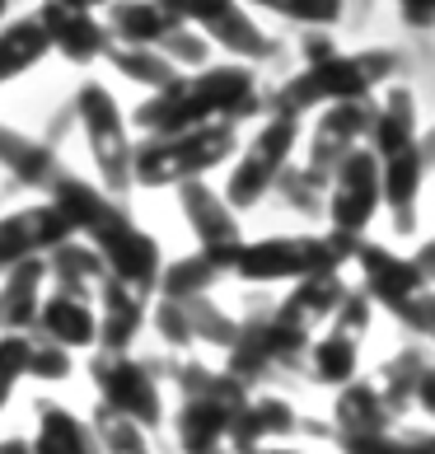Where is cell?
Segmentation results:
<instances>
[{"mask_svg": "<svg viewBox=\"0 0 435 454\" xmlns=\"http://www.w3.org/2000/svg\"><path fill=\"white\" fill-rule=\"evenodd\" d=\"M412 262H416V267H422V277H435V244L426 248V254H422V258H412Z\"/></svg>", "mask_w": 435, "mask_h": 454, "instance_id": "27", "label": "cell"}, {"mask_svg": "<svg viewBox=\"0 0 435 454\" xmlns=\"http://www.w3.org/2000/svg\"><path fill=\"white\" fill-rule=\"evenodd\" d=\"M375 150L384 155V174H379V197L389 201L393 225L412 230V207L422 192V150H416V127H412V98L403 90L389 94L379 122H375Z\"/></svg>", "mask_w": 435, "mask_h": 454, "instance_id": "3", "label": "cell"}, {"mask_svg": "<svg viewBox=\"0 0 435 454\" xmlns=\"http://www.w3.org/2000/svg\"><path fill=\"white\" fill-rule=\"evenodd\" d=\"M75 234V221L66 207H28L0 221V272L19 258H33L43 248H61Z\"/></svg>", "mask_w": 435, "mask_h": 454, "instance_id": "11", "label": "cell"}, {"mask_svg": "<svg viewBox=\"0 0 435 454\" xmlns=\"http://www.w3.org/2000/svg\"><path fill=\"white\" fill-rule=\"evenodd\" d=\"M5 5H10V0H0V14H5Z\"/></svg>", "mask_w": 435, "mask_h": 454, "instance_id": "29", "label": "cell"}, {"mask_svg": "<svg viewBox=\"0 0 435 454\" xmlns=\"http://www.w3.org/2000/svg\"><path fill=\"white\" fill-rule=\"evenodd\" d=\"M403 5V20L412 28H431L435 24V0H398Z\"/></svg>", "mask_w": 435, "mask_h": 454, "instance_id": "26", "label": "cell"}, {"mask_svg": "<svg viewBox=\"0 0 435 454\" xmlns=\"http://www.w3.org/2000/svg\"><path fill=\"white\" fill-rule=\"evenodd\" d=\"M113 24H117V38H122V43L145 47V43H164L183 20H174L159 0H141V5H117Z\"/></svg>", "mask_w": 435, "mask_h": 454, "instance_id": "19", "label": "cell"}, {"mask_svg": "<svg viewBox=\"0 0 435 454\" xmlns=\"http://www.w3.org/2000/svg\"><path fill=\"white\" fill-rule=\"evenodd\" d=\"M47 52H52V43H47V28L38 14H28V20H14L0 28V85L14 75L33 71Z\"/></svg>", "mask_w": 435, "mask_h": 454, "instance_id": "18", "label": "cell"}, {"mask_svg": "<svg viewBox=\"0 0 435 454\" xmlns=\"http://www.w3.org/2000/svg\"><path fill=\"white\" fill-rule=\"evenodd\" d=\"M272 14H286L295 24H338L342 20V0H248Z\"/></svg>", "mask_w": 435, "mask_h": 454, "instance_id": "23", "label": "cell"}, {"mask_svg": "<svg viewBox=\"0 0 435 454\" xmlns=\"http://www.w3.org/2000/svg\"><path fill=\"white\" fill-rule=\"evenodd\" d=\"M61 5H75V10H98V5H113V0H61Z\"/></svg>", "mask_w": 435, "mask_h": 454, "instance_id": "28", "label": "cell"}, {"mask_svg": "<svg viewBox=\"0 0 435 454\" xmlns=\"http://www.w3.org/2000/svg\"><path fill=\"white\" fill-rule=\"evenodd\" d=\"M43 277H47V262L38 254L10 262V281L0 286V333L33 324V314H38V281Z\"/></svg>", "mask_w": 435, "mask_h": 454, "instance_id": "17", "label": "cell"}, {"mask_svg": "<svg viewBox=\"0 0 435 454\" xmlns=\"http://www.w3.org/2000/svg\"><path fill=\"white\" fill-rule=\"evenodd\" d=\"M183 207H188V221H192V230H202V239H206V248L202 254H211V258H221L225 267H229V258H234V248H239V225H234V215L215 201L202 183H183Z\"/></svg>", "mask_w": 435, "mask_h": 454, "instance_id": "15", "label": "cell"}, {"mask_svg": "<svg viewBox=\"0 0 435 454\" xmlns=\"http://www.w3.org/2000/svg\"><path fill=\"white\" fill-rule=\"evenodd\" d=\"M28 351H33V342L24 338V328L0 333V408H5L14 384L28 375Z\"/></svg>", "mask_w": 435, "mask_h": 454, "instance_id": "22", "label": "cell"}, {"mask_svg": "<svg viewBox=\"0 0 435 454\" xmlns=\"http://www.w3.org/2000/svg\"><path fill=\"white\" fill-rule=\"evenodd\" d=\"M346 248L328 239H258L239 244L229 258V272L244 281H286V277H319L328 267H338Z\"/></svg>", "mask_w": 435, "mask_h": 454, "instance_id": "5", "label": "cell"}, {"mask_svg": "<svg viewBox=\"0 0 435 454\" xmlns=\"http://www.w3.org/2000/svg\"><path fill=\"white\" fill-rule=\"evenodd\" d=\"M113 61H117V71H127V75H136V80H145V85H169V80L178 75L174 71V61H155L150 52H122V47H113Z\"/></svg>", "mask_w": 435, "mask_h": 454, "instance_id": "24", "label": "cell"}, {"mask_svg": "<svg viewBox=\"0 0 435 454\" xmlns=\"http://www.w3.org/2000/svg\"><path fill=\"white\" fill-rule=\"evenodd\" d=\"M356 254H361V267H365L370 291L389 309H403L416 291H426V277H422V267H416V262H403V258L384 254V248H375V244H361Z\"/></svg>", "mask_w": 435, "mask_h": 454, "instance_id": "14", "label": "cell"}, {"mask_svg": "<svg viewBox=\"0 0 435 454\" xmlns=\"http://www.w3.org/2000/svg\"><path fill=\"white\" fill-rule=\"evenodd\" d=\"M33 324H38L52 342H61V347H94L98 342V318H94V309L80 295H47V300H38Z\"/></svg>", "mask_w": 435, "mask_h": 454, "instance_id": "16", "label": "cell"}, {"mask_svg": "<svg viewBox=\"0 0 435 454\" xmlns=\"http://www.w3.org/2000/svg\"><path fill=\"white\" fill-rule=\"evenodd\" d=\"M229 155H234V127L225 117H211V122L183 131H155V141H145L131 155V178L145 183V188H169V183L202 178Z\"/></svg>", "mask_w": 435, "mask_h": 454, "instance_id": "2", "label": "cell"}, {"mask_svg": "<svg viewBox=\"0 0 435 454\" xmlns=\"http://www.w3.org/2000/svg\"><path fill=\"white\" fill-rule=\"evenodd\" d=\"M38 450L43 454H85L89 450V427L71 417L66 408H43L38 417Z\"/></svg>", "mask_w": 435, "mask_h": 454, "instance_id": "20", "label": "cell"}, {"mask_svg": "<svg viewBox=\"0 0 435 454\" xmlns=\"http://www.w3.org/2000/svg\"><path fill=\"white\" fill-rule=\"evenodd\" d=\"M351 370H356V342L351 338H328L314 347V380H323V384H342L351 380Z\"/></svg>", "mask_w": 435, "mask_h": 454, "instance_id": "21", "label": "cell"}, {"mask_svg": "<svg viewBox=\"0 0 435 454\" xmlns=\"http://www.w3.org/2000/svg\"><path fill=\"white\" fill-rule=\"evenodd\" d=\"M295 131H299V117H295L291 108H281L272 122H267L258 137H253L248 155L239 160V169L229 174L225 201H229L234 211H239V207H253V201H258L267 188H272V178L281 174V164H286L291 145H295Z\"/></svg>", "mask_w": 435, "mask_h": 454, "instance_id": "9", "label": "cell"}, {"mask_svg": "<svg viewBox=\"0 0 435 454\" xmlns=\"http://www.w3.org/2000/svg\"><path fill=\"white\" fill-rule=\"evenodd\" d=\"M75 98H80V122H85L94 164H98V174H104L108 192H127V183H131V141H127L122 108L113 104V94L104 85H85Z\"/></svg>", "mask_w": 435, "mask_h": 454, "instance_id": "7", "label": "cell"}, {"mask_svg": "<svg viewBox=\"0 0 435 454\" xmlns=\"http://www.w3.org/2000/svg\"><path fill=\"white\" fill-rule=\"evenodd\" d=\"M38 20L47 28L52 52H61L66 61L85 66V61L108 52V33H104V24H94V10H75V5H61V0H43Z\"/></svg>", "mask_w": 435, "mask_h": 454, "instance_id": "13", "label": "cell"}, {"mask_svg": "<svg viewBox=\"0 0 435 454\" xmlns=\"http://www.w3.org/2000/svg\"><path fill=\"white\" fill-rule=\"evenodd\" d=\"M159 5L169 10L174 20H183V24L206 28L211 38H221L239 57H272V38H262L234 0H159Z\"/></svg>", "mask_w": 435, "mask_h": 454, "instance_id": "10", "label": "cell"}, {"mask_svg": "<svg viewBox=\"0 0 435 454\" xmlns=\"http://www.w3.org/2000/svg\"><path fill=\"white\" fill-rule=\"evenodd\" d=\"M398 314L412 318L416 328H426L431 338H435V295H431V291H416V295H412V300H408V305L398 309Z\"/></svg>", "mask_w": 435, "mask_h": 454, "instance_id": "25", "label": "cell"}, {"mask_svg": "<svg viewBox=\"0 0 435 454\" xmlns=\"http://www.w3.org/2000/svg\"><path fill=\"white\" fill-rule=\"evenodd\" d=\"M393 71V57L389 52H370V57H328V61H314L299 80H291L286 94H281V108H309V104H323V98H361L365 90L384 80Z\"/></svg>", "mask_w": 435, "mask_h": 454, "instance_id": "6", "label": "cell"}, {"mask_svg": "<svg viewBox=\"0 0 435 454\" xmlns=\"http://www.w3.org/2000/svg\"><path fill=\"white\" fill-rule=\"evenodd\" d=\"M244 113H258V90L244 66H229V71L174 75L169 85H159L150 104H141L136 122L145 131H183L211 122V117H244Z\"/></svg>", "mask_w": 435, "mask_h": 454, "instance_id": "1", "label": "cell"}, {"mask_svg": "<svg viewBox=\"0 0 435 454\" xmlns=\"http://www.w3.org/2000/svg\"><path fill=\"white\" fill-rule=\"evenodd\" d=\"M94 375H98V384H104L108 412H122V417H131V422H141V427H159L164 422L159 394H155V384H150V375L141 365L104 356L94 365Z\"/></svg>", "mask_w": 435, "mask_h": 454, "instance_id": "12", "label": "cell"}, {"mask_svg": "<svg viewBox=\"0 0 435 454\" xmlns=\"http://www.w3.org/2000/svg\"><path fill=\"white\" fill-rule=\"evenodd\" d=\"M332 225L342 239L365 234V225L379 211V155L375 150H342L338 169H332Z\"/></svg>", "mask_w": 435, "mask_h": 454, "instance_id": "8", "label": "cell"}, {"mask_svg": "<svg viewBox=\"0 0 435 454\" xmlns=\"http://www.w3.org/2000/svg\"><path fill=\"white\" fill-rule=\"evenodd\" d=\"M61 207L71 211L75 230L85 225V230L94 234V244L108 254L113 272L122 277V281L145 286L150 277H155V244H150L141 230H131L113 207H104V201H98L89 188H75V183H66V188H61Z\"/></svg>", "mask_w": 435, "mask_h": 454, "instance_id": "4", "label": "cell"}]
</instances>
